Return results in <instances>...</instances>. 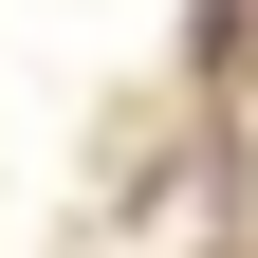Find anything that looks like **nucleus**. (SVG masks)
I'll return each instance as SVG.
<instances>
[{"mask_svg":"<svg viewBox=\"0 0 258 258\" xmlns=\"http://www.w3.org/2000/svg\"><path fill=\"white\" fill-rule=\"evenodd\" d=\"M221 55H240V74H258V0H240V19H221Z\"/></svg>","mask_w":258,"mask_h":258,"instance_id":"obj_1","label":"nucleus"}]
</instances>
